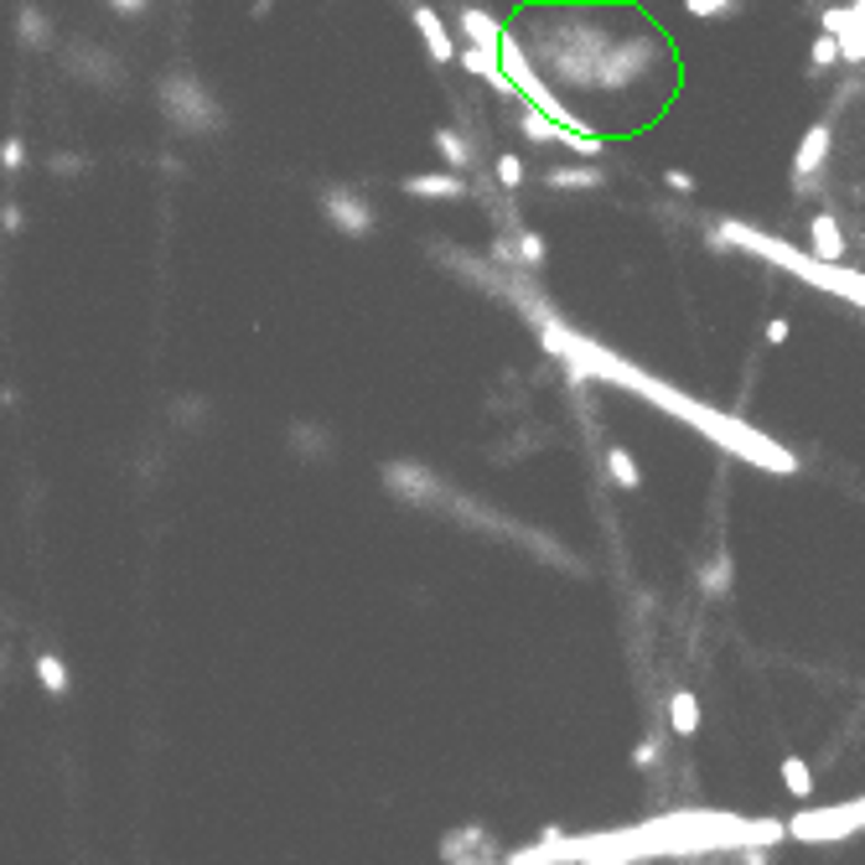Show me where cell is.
<instances>
[{
    "mask_svg": "<svg viewBox=\"0 0 865 865\" xmlns=\"http://www.w3.org/2000/svg\"><path fill=\"white\" fill-rule=\"evenodd\" d=\"M782 788L793 798H809L814 793V772H809V762L803 757H782Z\"/></svg>",
    "mask_w": 865,
    "mask_h": 865,
    "instance_id": "d6986e66",
    "label": "cell"
},
{
    "mask_svg": "<svg viewBox=\"0 0 865 865\" xmlns=\"http://www.w3.org/2000/svg\"><path fill=\"white\" fill-rule=\"evenodd\" d=\"M436 151L446 156V167H451V171H461L467 161H472V156H467V140H461L457 130H446V125L436 130Z\"/></svg>",
    "mask_w": 865,
    "mask_h": 865,
    "instance_id": "44dd1931",
    "label": "cell"
},
{
    "mask_svg": "<svg viewBox=\"0 0 865 865\" xmlns=\"http://www.w3.org/2000/svg\"><path fill=\"white\" fill-rule=\"evenodd\" d=\"M788 332H793V327L782 322V317H772V322H767V327H762V338H767V342H772V348H782V342H788Z\"/></svg>",
    "mask_w": 865,
    "mask_h": 865,
    "instance_id": "f1b7e54d",
    "label": "cell"
},
{
    "mask_svg": "<svg viewBox=\"0 0 865 865\" xmlns=\"http://www.w3.org/2000/svg\"><path fill=\"white\" fill-rule=\"evenodd\" d=\"M544 188H555V192H591V188H601V171H596V167H555V171H544Z\"/></svg>",
    "mask_w": 865,
    "mask_h": 865,
    "instance_id": "5bb4252c",
    "label": "cell"
},
{
    "mask_svg": "<svg viewBox=\"0 0 865 865\" xmlns=\"http://www.w3.org/2000/svg\"><path fill=\"white\" fill-rule=\"evenodd\" d=\"M488 830L482 824H461V830H451L441 840V865H488Z\"/></svg>",
    "mask_w": 865,
    "mask_h": 865,
    "instance_id": "ba28073f",
    "label": "cell"
},
{
    "mask_svg": "<svg viewBox=\"0 0 865 865\" xmlns=\"http://www.w3.org/2000/svg\"><path fill=\"white\" fill-rule=\"evenodd\" d=\"M809 238H814V259H819V265H840V255H845V238H840V223H834L830 213H814V223H809Z\"/></svg>",
    "mask_w": 865,
    "mask_h": 865,
    "instance_id": "7c38bea8",
    "label": "cell"
},
{
    "mask_svg": "<svg viewBox=\"0 0 865 865\" xmlns=\"http://www.w3.org/2000/svg\"><path fill=\"white\" fill-rule=\"evenodd\" d=\"M669 726H674L679 736H695V730H700V700H695V690H679V695L669 700Z\"/></svg>",
    "mask_w": 865,
    "mask_h": 865,
    "instance_id": "e0dca14e",
    "label": "cell"
},
{
    "mask_svg": "<svg viewBox=\"0 0 865 865\" xmlns=\"http://www.w3.org/2000/svg\"><path fill=\"white\" fill-rule=\"evenodd\" d=\"M399 188H405L409 197H430V203H461V197H467V182H461L457 171H415Z\"/></svg>",
    "mask_w": 865,
    "mask_h": 865,
    "instance_id": "9c48e42d",
    "label": "cell"
},
{
    "mask_svg": "<svg viewBox=\"0 0 865 865\" xmlns=\"http://www.w3.org/2000/svg\"><path fill=\"white\" fill-rule=\"evenodd\" d=\"M11 26H17V36L26 42V47H47L52 42V26L36 6H17V11H11Z\"/></svg>",
    "mask_w": 865,
    "mask_h": 865,
    "instance_id": "9a60e30c",
    "label": "cell"
},
{
    "mask_svg": "<svg viewBox=\"0 0 865 865\" xmlns=\"http://www.w3.org/2000/svg\"><path fill=\"white\" fill-rule=\"evenodd\" d=\"M36 684H42L47 695H68V690H73L68 663L57 659V653H42V659H36Z\"/></svg>",
    "mask_w": 865,
    "mask_h": 865,
    "instance_id": "ac0fdd59",
    "label": "cell"
},
{
    "mask_svg": "<svg viewBox=\"0 0 865 865\" xmlns=\"http://www.w3.org/2000/svg\"><path fill=\"white\" fill-rule=\"evenodd\" d=\"M378 472H384V488H389L399 503H409V509H436L446 498L441 477L430 472V467H420V461H384Z\"/></svg>",
    "mask_w": 865,
    "mask_h": 865,
    "instance_id": "5b68a950",
    "label": "cell"
},
{
    "mask_svg": "<svg viewBox=\"0 0 865 865\" xmlns=\"http://www.w3.org/2000/svg\"><path fill=\"white\" fill-rule=\"evenodd\" d=\"M461 32H467V47H503V36H509V26L492 17V11H482V6H461Z\"/></svg>",
    "mask_w": 865,
    "mask_h": 865,
    "instance_id": "8fae6325",
    "label": "cell"
},
{
    "mask_svg": "<svg viewBox=\"0 0 865 865\" xmlns=\"http://www.w3.org/2000/svg\"><path fill=\"white\" fill-rule=\"evenodd\" d=\"M409 17H415V32L425 36V52H430V63L441 68V63H461L457 47H451V32H446V21L430 11V6H409Z\"/></svg>",
    "mask_w": 865,
    "mask_h": 865,
    "instance_id": "30bf717a",
    "label": "cell"
},
{
    "mask_svg": "<svg viewBox=\"0 0 865 865\" xmlns=\"http://www.w3.org/2000/svg\"><path fill=\"white\" fill-rule=\"evenodd\" d=\"M663 182H669V188H674V192H695V177H690V171H663Z\"/></svg>",
    "mask_w": 865,
    "mask_h": 865,
    "instance_id": "f546056e",
    "label": "cell"
},
{
    "mask_svg": "<svg viewBox=\"0 0 865 865\" xmlns=\"http://www.w3.org/2000/svg\"><path fill=\"white\" fill-rule=\"evenodd\" d=\"M322 218L348 238H369L374 234V203L363 197L357 188H322Z\"/></svg>",
    "mask_w": 865,
    "mask_h": 865,
    "instance_id": "8992f818",
    "label": "cell"
},
{
    "mask_svg": "<svg viewBox=\"0 0 865 865\" xmlns=\"http://www.w3.org/2000/svg\"><path fill=\"white\" fill-rule=\"evenodd\" d=\"M115 11H119V17H140L146 6H140V0H115Z\"/></svg>",
    "mask_w": 865,
    "mask_h": 865,
    "instance_id": "1f68e13d",
    "label": "cell"
},
{
    "mask_svg": "<svg viewBox=\"0 0 865 865\" xmlns=\"http://www.w3.org/2000/svg\"><path fill=\"white\" fill-rule=\"evenodd\" d=\"M161 115H167L182 136H213L223 125L218 99H213L192 73H167V78H161Z\"/></svg>",
    "mask_w": 865,
    "mask_h": 865,
    "instance_id": "3957f363",
    "label": "cell"
},
{
    "mask_svg": "<svg viewBox=\"0 0 865 865\" xmlns=\"http://www.w3.org/2000/svg\"><path fill=\"white\" fill-rule=\"evenodd\" d=\"M498 182H503V188H519V182H524V161H519V156H503V161H498Z\"/></svg>",
    "mask_w": 865,
    "mask_h": 865,
    "instance_id": "4316f807",
    "label": "cell"
},
{
    "mask_svg": "<svg viewBox=\"0 0 865 865\" xmlns=\"http://www.w3.org/2000/svg\"><path fill=\"white\" fill-rule=\"evenodd\" d=\"M659 762V736H643V741H638V747H632V767H653Z\"/></svg>",
    "mask_w": 865,
    "mask_h": 865,
    "instance_id": "484cf974",
    "label": "cell"
},
{
    "mask_svg": "<svg viewBox=\"0 0 865 865\" xmlns=\"http://www.w3.org/2000/svg\"><path fill=\"white\" fill-rule=\"evenodd\" d=\"M607 472H611V482H617V488H628V492L643 488V467L632 461L628 446H611V451H607Z\"/></svg>",
    "mask_w": 865,
    "mask_h": 865,
    "instance_id": "2e32d148",
    "label": "cell"
},
{
    "mask_svg": "<svg viewBox=\"0 0 865 865\" xmlns=\"http://www.w3.org/2000/svg\"><path fill=\"white\" fill-rule=\"evenodd\" d=\"M834 63H845V52H840V36H814V47H809V73H830Z\"/></svg>",
    "mask_w": 865,
    "mask_h": 865,
    "instance_id": "ffe728a7",
    "label": "cell"
},
{
    "mask_svg": "<svg viewBox=\"0 0 865 865\" xmlns=\"http://www.w3.org/2000/svg\"><path fill=\"white\" fill-rule=\"evenodd\" d=\"M865 830V798H845V803H824V809H798L788 819V834L803 845H834Z\"/></svg>",
    "mask_w": 865,
    "mask_h": 865,
    "instance_id": "277c9868",
    "label": "cell"
},
{
    "mask_svg": "<svg viewBox=\"0 0 865 865\" xmlns=\"http://www.w3.org/2000/svg\"><path fill=\"white\" fill-rule=\"evenodd\" d=\"M830 140H834V125H830V119H819V125H809V130H803V140H798V151H793V188L798 192L809 188V177L824 167Z\"/></svg>",
    "mask_w": 865,
    "mask_h": 865,
    "instance_id": "52a82bcc",
    "label": "cell"
},
{
    "mask_svg": "<svg viewBox=\"0 0 865 865\" xmlns=\"http://www.w3.org/2000/svg\"><path fill=\"white\" fill-rule=\"evenodd\" d=\"M290 430H296V451H311V457H322L327 451V436H322V425H290Z\"/></svg>",
    "mask_w": 865,
    "mask_h": 865,
    "instance_id": "603a6c76",
    "label": "cell"
},
{
    "mask_svg": "<svg viewBox=\"0 0 865 865\" xmlns=\"http://www.w3.org/2000/svg\"><path fill=\"white\" fill-rule=\"evenodd\" d=\"M736 6H726V0H690V17H730Z\"/></svg>",
    "mask_w": 865,
    "mask_h": 865,
    "instance_id": "83f0119b",
    "label": "cell"
},
{
    "mask_svg": "<svg viewBox=\"0 0 865 865\" xmlns=\"http://www.w3.org/2000/svg\"><path fill=\"white\" fill-rule=\"evenodd\" d=\"M700 586H705V591H730V560L726 555H720V560H711L705 565V570H700Z\"/></svg>",
    "mask_w": 865,
    "mask_h": 865,
    "instance_id": "7402d4cb",
    "label": "cell"
},
{
    "mask_svg": "<svg viewBox=\"0 0 865 865\" xmlns=\"http://www.w3.org/2000/svg\"><path fill=\"white\" fill-rule=\"evenodd\" d=\"M84 167H88V161L78 151H52L47 156V171H57V177H78Z\"/></svg>",
    "mask_w": 865,
    "mask_h": 865,
    "instance_id": "d4e9b609",
    "label": "cell"
},
{
    "mask_svg": "<svg viewBox=\"0 0 865 865\" xmlns=\"http://www.w3.org/2000/svg\"><path fill=\"white\" fill-rule=\"evenodd\" d=\"M840 52H845V63H865V0L845 6V32H840Z\"/></svg>",
    "mask_w": 865,
    "mask_h": 865,
    "instance_id": "4fadbf2b",
    "label": "cell"
},
{
    "mask_svg": "<svg viewBox=\"0 0 865 865\" xmlns=\"http://www.w3.org/2000/svg\"><path fill=\"white\" fill-rule=\"evenodd\" d=\"M788 824L778 819H741L715 814V809H679V814L648 819L638 830L586 834V840H560V861L570 865H628L643 855H711V850H767L778 845Z\"/></svg>",
    "mask_w": 865,
    "mask_h": 865,
    "instance_id": "6da1fadb",
    "label": "cell"
},
{
    "mask_svg": "<svg viewBox=\"0 0 865 865\" xmlns=\"http://www.w3.org/2000/svg\"><path fill=\"white\" fill-rule=\"evenodd\" d=\"M0 167H6V177H17V171L26 167V140L6 136V146H0Z\"/></svg>",
    "mask_w": 865,
    "mask_h": 865,
    "instance_id": "cb8c5ba5",
    "label": "cell"
},
{
    "mask_svg": "<svg viewBox=\"0 0 865 865\" xmlns=\"http://www.w3.org/2000/svg\"><path fill=\"white\" fill-rule=\"evenodd\" d=\"M741 865H767V850H747V855H741Z\"/></svg>",
    "mask_w": 865,
    "mask_h": 865,
    "instance_id": "d6a6232c",
    "label": "cell"
},
{
    "mask_svg": "<svg viewBox=\"0 0 865 865\" xmlns=\"http://www.w3.org/2000/svg\"><path fill=\"white\" fill-rule=\"evenodd\" d=\"M711 244L715 249H747V255H757V259H772V265H782V270H793L798 280L830 290V296H845V301H855L865 311V275L861 270L819 265L814 255H798L788 238H772V234H762V228H751V223H741V218H726V223H715Z\"/></svg>",
    "mask_w": 865,
    "mask_h": 865,
    "instance_id": "7a4b0ae2",
    "label": "cell"
},
{
    "mask_svg": "<svg viewBox=\"0 0 865 865\" xmlns=\"http://www.w3.org/2000/svg\"><path fill=\"white\" fill-rule=\"evenodd\" d=\"M0 218H6V234H21V228H26V213H21L17 203H6V213H0Z\"/></svg>",
    "mask_w": 865,
    "mask_h": 865,
    "instance_id": "4dcf8cb0",
    "label": "cell"
}]
</instances>
